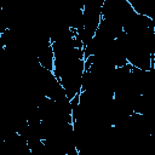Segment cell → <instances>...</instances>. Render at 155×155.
<instances>
[{"label":"cell","mask_w":155,"mask_h":155,"mask_svg":"<svg viewBox=\"0 0 155 155\" xmlns=\"http://www.w3.org/2000/svg\"><path fill=\"white\" fill-rule=\"evenodd\" d=\"M2 8H4V0H0V12L2 11Z\"/></svg>","instance_id":"cell-1"}]
</instances>
